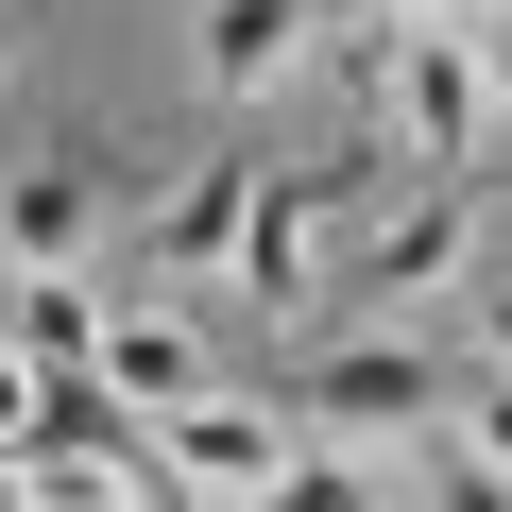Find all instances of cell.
Instances as JSON below:
<instances>
[{"label":"cell","mask_w":512,"mask_h":512,"mask_svg":"<svg viewBox=\"0 0 512 512\" xmlns=\"http://www.w3.org/2000/svg\"><path fill=\"white\" fill-rule=\"evenodd\" d=\"M478 103L512 120V18H478Z\"/></svg>","instance_id":"obj_14"},{"label":"cell","mask_w":512,"mask_h":512,"mask_svg":"<svg viewBox=\"0 0 512 512\" xmlns=\"http://www.w3.org/2000/svg\"><path fill=\"white\" fill-rule=\"evenodd\" d=\"M239 222H256V154H205V171L154 205L137 274H154V291H188V308H205V291H239Z\"/></svg>","instance_id":"obj_5"},{"label":"cell","mask_w":512,"mask_h":512,"mask_svg":"<svg viewBox=\"0 0 512 512\" xmlns=\"http://www.w3.org/2000/svg\"><path fill=\"white\" fill-rule=\"evenodd\" d=\"M444 359L410 342V325H359V342H325L308 376H291V427H325V444H376V427H444Z\"/></svg>","instance_id":"obj_2"},{"label":"cell","mask_w":512,"mask_h":512,"mask_svg":"<svg viewBox=\"0 0 512 512\" xmlns=\"http://www.w3.org/2000/svg\"><path fill=\"white\" fill-rule=\"evenodd\" d=\"M291 444H308V427H291V393H239V376H222V393H188V410H154V461H171L205 512L274 495V478H291Z\"/></svg>","instance_id":"obj_3"},{"label":"cell","mask_w":512,"mask_h":512,"mask_svg":"<svg viewBox=\"0 0 512 512\" xmlns=\"http://www.w3.org/2000/svg\"><path fill=\"white\" fill-rule=\"evenodd\" d=\"M188 52H205L222 103H256V86H291V69H308V0H205V35H188Z\"/></svg>","instance_id":"obj_9"},{"label":"cell","mask_w":512,"mask_h":512,"mask_svg":"<svg viewBox=\"0 0 512 512\" xmlns=\"http://www.w3.org/2000/svg\"><path fill=\"white\" fill-rule=\"evenodd\" d=\"M325 222H342V171H256V222H239V291H256V325H291V308H308Z\"/></svg>","instance_id":"obj_6"},{"label":"cell","mask_w":512,"mask_h":512,"mask_svg":"<svg viewBox=\"0 0 512 512\" xmlns=\"http://www.w3.org/2000/svg\"><path fill=\"white\" fill-rule=\"evenodd\" d=\"M427 512H512V478H495V461H444V495H427Z\"/></svg>","instance_id":"obj_13"},{"label":"cell","mask_w":512,"mask_h":512,"mask_svg":"<svg viewBox=\"0 0 512 512\" xmlns=\"http://www.w3.org/2000/svg\"><path fill=\"white\" fill-rule=\"evenodd\" d=\"M478 18H512V0H478Z\"/></svg>","instance_id":"obj_17"},{"label":"cell","mask_w":512,"mask_h":512,"mask_svg":"<svg viewBox=\"0 0 512 512\" xmlns=\"http://www.w3.org/2000/svg\"><path fill=\"white\" fill-rule=\"evenodd\" d=\"M478 359H512V274H495V291H478Z\"/></svg>","instance_id":"obj_15"},{"label":"cell","mask_w":512,"mask_h":512,"mask_svg":"<svg viewBox=\"0 0 512 512\" xmlns=\"http://www.w3.org/2000/svg\"><path fill=\"white\" fill-rule=\"evenodd\" d=\"M359 86H376V137H393L410 171H461V154L495 137V103H478V18H376Z\"/></svg>","instance_id":"obj_1"},{"label":"cell","mask_w":512,"mask_h":512,"mask_svg":"<svg viewBox=\"0 0 512 512\" xmlns=\"http://www.w3.org/2000/svg\"><path fill=\"white\" fill-rule=\"evenodd\" d=\"M444 444H461V461H495V478H512V359H478V376H461V393H444Z\"/></svg>","instance_id":"obj_11"},{"label":"cell","mask_w":512,"mask_h":512,"mask_svg":"<svg viewBox=\"0 0 512 512\" xmlns=\"http://www.w3.org/2000/svg\"><path fill=\"white\" fill-rule=\"evenodd\" d=\"M239 512H376V478H359V444H325V427H308V444H291V478H274V495H239Z\"/></svg>","instance_id":"obj_10"},{"label":"cell","mask_w":512,"mask_h":512,"mask_svg":"<svg viewBox=\"0 0 512 512\" xmlns=\"http://www.w3.org/2000/svg\"><path fill=\"white\" fill-rule=\"evenodd\" d=\"M86 376L154 427V410H188V393H222V342H205V308L188 291H137V308H103V342H86Z\"/></svg>","instance_id":"obj_4"},{"label":"cell","mask_w":512,"mask_h":512,"mask_svg":"<svg viewBox=\"0 0 512 512\" xmlns=\"http://www.w3.org/2000/svg\"><path fill=\"white\" fill-rule=\"evenodd\" d=\"M461 274H478V205H461V188H427V205H393V222H376V256H359V291H376L393 325H410L427 291H461Z\"/></svg>","instance_id":"obj_7"},{"label":"cell","mask_w":512,"mask_h":512,"mask_svg":"<svg viewBox=\"0 0 512 512\" xmlns=\"http://www.w3.org/2000/svg\"><path fill=\"white\" fill-rule=\"evenodd\" d=\"M376 18H478V0H376Z\"/></svg>","instance_id":"obj_16"},{"label":"cell","mask_w":512,"mask_h":512,"mask_svg":"<svg viewBox=\"0 0 512 512\" xmlns=\"http://www.w3.org/2000/svg\"><path fill=\"white\" fill-rule=\"evenodd\" d=\"M0 256H18V274H103V188L69 154L18 171V188H0Z\"/></svg>","instance_id":"obj_8"},{"label":"cell","mask_w":512,"mask_h":512,"mask_svg":"<svg viewBox=\"0 0 512 512\" xmlns=\"http://www.w3.org/2000/svg\"><path fill=\"white\" fill-rule=\"evenodd\" d=\"M35 410H52V376H35L18 342H0V461H18V444H35Z\"/></svg>","instance_id":"obj_12"}]
</instances>
